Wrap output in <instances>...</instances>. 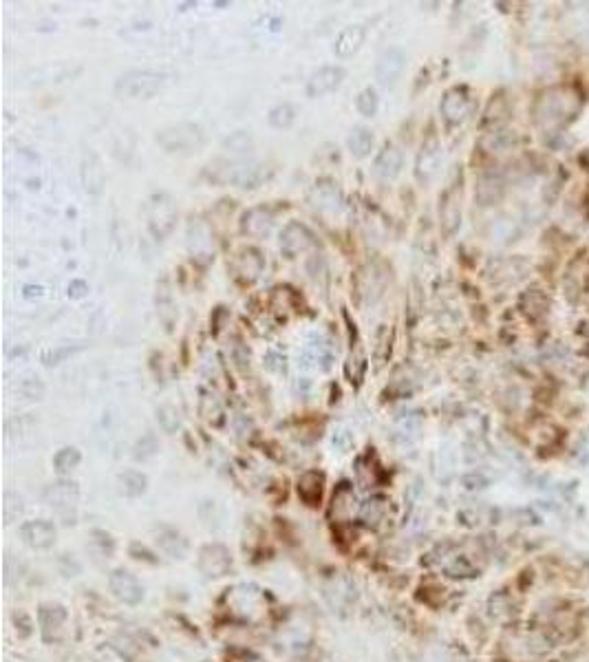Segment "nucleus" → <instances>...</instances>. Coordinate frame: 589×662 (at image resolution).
I'll return each mask as SVG.
<instances>
[{
    "mask_svg": "<svg viewBox=\"0 0 589 662\" xmlns=\"http://www.w3.org/2000/svg\"><path fill=\"white\" fill-rule=\"evenodd\" d=\"M166 84V73L159 71H128L115 82V95L122 100H150Z\"/></svg>",
    "mask_w": 589,
    "mask_h": 662,
    "instance_id": "nucleus-2",
    "label": "nucleus"
},
{
    "mask_svg": "<svg viewBox=\"0 0 589 662\" xmlns=\"http://www.w3.org/2000/svg\"><path fill=\"white\" fill-rule=\"evenodd\" d=\"M201 415L208 422H216V418L223 415V407H221L219 397L210 395V393H203V397H201Z\"/></svg>",
    "mask_w": 589,
    "mask_h": 662,
    "instance_id": "nucleus-40",
    "label": "nucleus"
},
{
    "mask_svg": "<svg viewBox=\"0 0 589 662\" xmlns=\"http://www.w3.org/2000/svg\"><path fill=\"white\" fill-rule=\"evenodd\" d=\"M485 484V479L481 477V475H468V477H464V486L466 488H470V490H477V488H483Z\"/></svg>",
    "mask_w": 589,
    "mask_h": 662,
    "instance_id": "nucleus-49",
    "label": "nucleus"
},
{
    "mask_svg": "<svg viewBox=\"0 0 589 662\" xmlns=\"http://www.w3.org/2000/svg\"><path fill=\"white\" fill-rule=\"evenodd\" d=\"M373 144H376V135L366 126H355L347 139V146H349L351 155L357 159L369 157V152L373 150Z\"/></svg>",
    "mask_w": 589,
    "mask_h": 662,
    "instance_id": "nucleus-26",
    "label": "nucleus"
},
{
    "mask_svg": "<svg viewBox=\"0 0 589 662\" xmlns=\"http://www.w3.org/2000/svg\"><path fill=\"white\" fill-rule=\"evenodd\" d=\"M402 171V152L393 144H387L373 161V175L382 181H391Z\"/></svg>",
    "mask_w": 589,
    "mask_h": 662,
    "instance_id": "nucleus-19",
    "label": "nucleus"
},
{
    "mask_svg": "<svg viewBox=\"0 0 589 662\" xmlns=\"http://www.w3.org/2000/svg\"><path fill=\"white\" fill-rule=\"evenodd\" d=\"M323 486H325V475L318 471H307L298 479V497L307 505H318L323 499Z\"/></svg>",
    "mask_w": 589,
    "mask_h": 662,
    "instance_id": "nucleus-22",
    "label": "nucleus"
},
{
    "mask_svg": "<svg viewBox=\"0 0 589 662\" xmlns=\"http://www.w3.org/2000/svg\"><path fill=\"white\" fill-rule=\"evenodd\" d=\"M265 367L272 369V371H276V373H283V371H285V358L280 356V354H270V356L265 358Z\"/></svg>",
    "mask_w": 589,
    "mask_h": 662,
    "instance_id": "nucleus-46",
    "label": "nucleus"
},
{
    "mask_svg": "<svg viewBox=\"0 0 589 662\" xmlns=\"http://www.w3.org/2000/svg\"><path fill=\"white\" fill-rule=\"evenodd\" d=\"M267 120H270V126L274 128H289L293 120H296V109H293V104L289 102H280L270 111Z\"/></svg>",
    "mask_w": 589,
    "mask_h": 662,
    "instance_id": "nucleus-34",
    "label": "nucleus"
},
{
    "mask_svg": "<svg viewBox=\"0 0 589 662\" xmlns=\"http://www.w3.org/2000/svg\"><path fill=\"white\" fill-rule=\"evenodd\" d=\"M188 245L190 252L197 254L199 258H206L212 252V239L208 235V228L203 223H195L188 228Z\"/></svg>",
    "mask_w": 589,
    "mask_h": 662,
    "instance_id": "nucleus-28",
    "label": "nucleus"
},
{
    "mask_svg": "<svg viewBox=\"0 0 589 662\" xmlns=\"http://www.w3.org/2000/svg\"><path fill=\"white\" fill-rule=\"evenodd\" d=\"M155 450H157V441H155V437H152V435H146V437L137 444V452H135V457H137V459H146V457H150V455H155Z\"/></svg>",
    "mask_w": 589,
    "mask_h": 662,
    "instance_id": "nucleus-45",
    "label": "nucleus"
},
{
    "mask_svg": "<svg viewBox=\"0 0 589 662\" xmlns=\"http://www.w3.org/2000/svg\"><path fill=\"white\" fill-rule=\"evenodd\" d=\"M384 287H387V274H384L380 267L366 265L357 271L355 290H357V296H360L364 303H376L384 294Z\"/></svg>",
    "mask_w": 589,
    "mask_h": 662,
    "instance_id": "nucleus-15",
    "label": "nucleus"
},
{
    "mask_svg": "<svg viewBox=\"0 0 589 662\" xmlns=\"http://www.w3.org/2000/svg\"><path fill=\"white\" fill-rule=\"evenodd\" d=\"M42 287L40 285H24V298H40Z\"/></svg>",
    "mask_w": 589,
    "mask_h": 662,
    "instance_id": "nucleus-50",
    "label": "nucleus"
},
{
    "mask_svg": "<svg viewBox=\"0 0 589 662\" xmlns=\"http://www.w3.org/2000/svg\"><path fill=\"white\" fill-rule=\"evenodd\" d=\"M88 292V285L84 281H73L69 285V298H82Z\"/></svg>",
    "mask_w": 589,
    "mask_h": 662,
    "instance_id": "nucleus-47",
    "label": "nucleus"
},
{
    "mask_svg": "<svg viewBox=\"0 0 589 662\" xmlns=\"http://www.w3.org/2000/svg\"><path fill=\"white\" fill-rule=\"evenodd\" d=\"M234 267H236V274H239L243 281L254 283L256 278L261 276V271H263V267H265V261H263V256H261L259 250L248 248V250H243V252L236 256Z\"/></svg>",
    "mask_w": 589,
    "mask_h": 662,
    "instance_id": "nucleus-21",
    "label": "nucleus"
},
{
    "mask_svg": "<svg viewBox=\"0 0 589 662\" xmlns=\"http://www.w3.org/2000/svg\"><path fill=\"white\" fill-rule=\"evenodd\" d=\"M316 245L314 232L302 223H289L280 232V250L287 258H293Z\"/></svg>",
    "mask_w": 589,
    "mask_h": 662,
    "instance_id": "nucleus-10",
    "label": "nucleus"
},
{
    "mask_svg": "<svg viewBox=\"0 0 589 662\" xmlns=\"http://www.w3.org/2000/svg\"><path fill=\"white\" fill-rule=\"evenodd\" d=\"M18 393L27 400H40L45 395V384L35 378H29V380H22L18 384Z\"/></svg>",
    "mask_w": 589,
    "mask_h": 662,
    "instance_id": "nucleus-43",
    "label": "nucleus"
},
{
    "mask_svg": "<svg viewBox=\"0 0 589 662\" xmlns=\"http://www.w3.org/2000/svg\"><path fill=\"white\" fill-rule=\"evenodd\" d=\"M393 352V329L387 327V324H380V329L376 333V347H373V358H376V367H384L391 358Z\"/></svg>",
    "mask_w": 589,
    "mask_h": 662,
    "instance_id": "nucleus-29",
    "label": "nucleus"
},
{
    "mask_svg": "<svg viewBox=\"0 0 589 662\" xmlns=\"http://www.w3.org/2000/svg\"><path fill=\"white\" fill-rule=\"evenodd\" d=\"M75 352H80V347H54V349L42 352L40 360L47 367H54V365H60L62 360H67L69 356H73Z\"/></svg>",
    "mask_w": 589,
    "mask_h": 662,
    "instance_id": "nucleus-39",
    "label": "nucleus"
},
{
    "mask_svg": "<svg viewBox=\"0 0 589 662\" xmlns=\"http://www.w3.org/2000/svg\"><path fill=\"white\" fill-rule=\"evenodd\" d=\"M239 188H256L263 181V171L261 166H236L234 173L229 175Z\"/></svg>",
    "mask_w": 589,
    "mask_h": 662,
    "instance_id": "nucleus-32",
    "label": "nucleus"
},
{
    "mask_svg": "<svg viewBox=\"0 0 589 662\" xmlns=\"http://www.w3.org/2000/svg\"><path fill=\"white\" fill-rule=\"evenodd\" d=\"M155 139L166 152H192L203 146L206 133H203V128L199 124L179 122V124H170L161 128Z\"/></svg>",
    "mask_w": 589,
    "mask_h": 662,
    "instance_id": "nucleus-4",
    "label": "nucleus"
},
{
    "mask_svg": "<svg viewBox=\"0 0 589 662\" xmlns=\"http://www.w3.org/2000/svg\"><path fill=\"white\" fill-rule=\"evenodd\" d=\"M272 226H274V212L265 205L250 207V210L241 216V232L254 239L267 237L272 232Z\"/></svg>",
    "mask_w": 589,
    "mask_h": 662,
    "instance_id": "nucleus-17",
    "label": "nucleus"
},
{
    "mask_svg": "<svg viewBox=\"0 0 589 662\" xmlns=\"http://www.w3.org/2000/svg\"><path fill=\"white\" fill-rule=\"evenodd\" d=\"M384 512H387V499H382V497H371L369 501H364L362 510H360L362 521H364L366 526L380 523L382 517H384Z\"/></svg>",
    "mask_w": 589,
    "mask_h": 662,
    "instance_id": "nucleus-36",
    "label": "nucleus"
},
{
    "mask_svg": "<svg viewBox=\"0 0 589 662\" xmlns=\"http://www.w3.org/2000/svg\"><path fill=\"white\" fill-rule=\"evenodd\" d=\"M344 77H347V71L338 64H327V67L318 69L316 73H312L309 82H307V95L309 97H325L331 90H336Z\"/></svg>",
    "mask_w": 589,
    "mask_h": 662,
    "instance_id": "nucleus-11",
    "label": "nucleus"
},
{
    "mask_svg": "<svg viewBox=\"0 0 589 662\" xmlns=\"http://www.w3.org/2000/svg\"><path fill=\"white\" fill-rule=\"evenodd\" d=\"M581 109V100L570 86H552L534 102V120L541 128H556L570 122Z\"/></svg>",
    "mask_w": 589,
    "mask_h": 662,
    "instance_id": "nucleus-1",
    "label": "nucleus"
},
{
    "mask_svg": "<svg viewBox=\"0 0 589 662\" xmlns=\"http://www.w3.org/2000/svg\"><path fill=\"white\" fill-rule=\"evenodd\" d=\"M506 192V179L501 173L488 171L483 173L477 181V201L479 205H494Z\"/></svg>",
    "mask_w": 589,
    "mask_h": 662,
    "instance_id": "nucleus-18",
    "label": "nucleus"
},
{
    "mask_svg": "<svg viewBox=\"0 0 589 662\" xmlns=\"http://www.w3.org/2000/svg\"><path fill=\"white\" fill-rule=\"evenodd\" d=\"M351 441H353L351 433H349V431H344V428H342V431H338V433L334 435V444H338V446H340L342 450H347V448H349V444H351Z\"/></svg>",
    "mask_w": 589,
    "mask_h": 662,
    "instance_id": "nucleus-48",
    "label": "nucleus"
},
{
    "mask_svg": "<svg viewBox=\"0 0 589 662\" xmlns=\"http://www.w3.org/2000/svg\"><path fill=\"white\" fill-rule=\"evenodd\" d=\"M470 109H472V97H470V90L466 86L448 88L442 97V104H439L442 118L448 124H462L468 118Z\"/></svg>",
    "mask_w": 589,
    "mask_h": 662,
    "instance_id": "nucleus-5",
    "label": "nucleus"
},
{
    "mask_svg": "<svg viewBox=\"0 0 589 662\" xmlns=\"http://www.w3.org/2000/svg\"><path fill=\"white\" fill-rule=\"evenodd\" d=\"M223 150L234 155V157H241V155H248L252 150V137L248 133H232L225 141H223Z\"/></svg>",
    "mask_w": 589,
    "mask_h": 662,
    "instance_id": "nucleus-37",
    "label": "nucleus"
},
{
    "mask_svg": "<svg viewBox=\"0 0 589 662\" xmlns=\"http://www.w3.org/2000/svg\"><path fill=\"white\" fill-rule=\"evenodd\" d=\"M232 567V556H229V550L221 543H210L206 548H201L199 552V569L206 576H223L229 572Z\"/></svg>",
    "mask_w": 589,
    "mask_h": 662,
    "instance_id": "nucleus-9",
    "label": "nucleus"
},
{
    "mask_svg": "<svg viewBox=\"0 0 589 662\" xmlns=\"http://www.w3.org/2000/svg\"><path fill=\"white\" fill-rule=\"evenodd\" d=\"M314 197H316V205L318 207H327V210H336L340 205V192L336 186H318L314 190Z\"/></svg>",
    "mask_w": 589,
    "mask_h": 662,
    "instance_id": "nucleus-38",
    "label": "nucleus"
},
{
    "mask_svg": "<svg viewBox=\"0 0 589 662\" xmlns=\"http://www.w3.org/2000/svg\"><path fill=\"white\" fill-rule=\"evenodd\" d=\"M157 545H159V550L163 554L170 556V559H181V556L186 554V550H188L186 539L172 528H161L157 532Z\"/></svg>",
    "mask_w": 589,
    "mask_h": 662,
    "instance_id": "nucleus-25",
    "label": "nucleus"
},
{
    "mask_svg": "<svg viewBox=\"0 0 589 662\" xmlns=\"http://www.w3.org/2000/svg\"><path fill=\"white\" fill-rule=\"evenodd\" d=\"M108 588L113 596L124 605H139L144 601V588L131 572L126 569H115L108 576Z\"/></svg>",
    "mask_w": 589,
    "mask_h": 662,
    "instance_id": "nucleus-8",
    "label": "nucleus"
},
{
    "mask_svg": "<svg viewBox=\"0 0 589 662\" xmlns=\"http://www.w3.org/2000/svg\"><path fill=\"white\" fill-rule=\"evenodd\" d=\"M419 424H421V418L417 413H408V415H402V418L395 422V428H398L400 435H415L419 431Z\"/></svg>",
    "mask_w": 589,
    "mask_h": 662,
    "instance_id": "nucleus-44",
    "label": "nucleus"
},
{
    "mask_svg": "<svg viewBox=\"0 0 589 662\" xmlns=\"http://www.w3.org/2000/svg\"><path fill=\"white\" fill-rule=\"evenodd\" d=\"M157 418H159V422H161V426L166 428L168 433H172V431H177L179 428V411L175 409V407H170V404H163L159 411H157Z\"/></svg>",
    "mask_w": 589,
    "mask_h": 662,
    "instance_id": "nucleus-42",
    "label": "nucleus"
},
{
    "mask_svg": "<svg viewBox=\"0 0 589 662\" xmlns=\"http://www.w3.org/2000/svg\"><path fill=\"white\" fill-rule=\"evenodd\" d=\"M80 462H82V455H80L78 448H75V446H64L54 455V468L60 475H67L73 468H78Z\"/></svg>",
    "mask_w": 589,
    "mask_h": 662,
    "instance_id": "nucleus-31",
    "label": "nucleus"
},
{
    "mask_svg": "<svg viewBox=\"0 0 589 662\" xmlns=\"http://www.w3.org/2000/svg\"><path fill=\"white\" fill-rule=\"evenodd\" d=\"M67 622V609L62 605H42L40 607V627L47 640L56 638Z\"/></svg>",
    "mask_w": 589,
    "mask_h": 662,
    "instance_id": "nucleus-23",
    "label": "nucleus"
},
{
    "mask_svg": "<svg viewBox=\"0 0 589 662\" xmlns=\"http://www.w3.org/2000/svg\"><path fill=\"white\" fill-rule=\"evenodd\" d=\"M406 69V54L400 47H391L382 51L376 64V80L382 86H395Z\"/></svg>",
    "mask_w": 589,
    "mask_h": 662,
    "instance_id": "nucleus-6",
    "label": "nucleus"
},
{
    "mask_svg": "<svg viewBox=\"0 0 589 662\" xmlns=\"http://www.w3.org/2000/svg\"><path fill=\"white\" fill-rule=\"evenodd\" d=\"M20 537L33 550H49L51 545L56 543L58 530L51 521L38 519V521H27V523L20 526Z\"/></svg>",
    "mask_w": 589,
    "mask_h": 662,
    "instance_id": "nucleus-16",
    "label": "nucleus"
},
{
    "mask_svg": "<svg viewBox=\"0 0 589 662\" xmlns=\"http://www.w3.org/2000/svg\"><path fill=\"white\" fill-rule=\"evenodd\" d=\"M547 305H549L547 296L541 290H536V287L526 290L519 298V307L530 320H539L541 316H545L547 314Z\"/></svg>",
    "mask_w": 589,
    "mask_h": 662,
    "instance_id": "nucleus-24",
    "label": "nucleus"
},
{
    "mask_svg": "<svg viewBox=\"0 0 589 662\" xmlns=\"http://www.w3.org/2000/svg\"><path fill=\"white\" fill-rule=\"evenodd\" d=\"M462 192H459V186H451L439 201V221H442V230L446 237H453L455 232L462 226Z\"/></svg>",
    "mask_w": 589,
    "mask_h": 662,
    "instance_id": "nucleus-12",
    "label": "nucleus"
},
{
    "mask_svg": "<svg viewBox=\"0 0 589 662\" xmlns=\"http://www.w3.org/2000/svg\"><path fill=\"white\" fill-rule=\"evenodd\" d=\"M446 574L453 578H464V576H475V567L468 563V559L464 556H457L451 563L446 565Z\"/></svg>",
    "mask_w": 589,
    "mask_h": 662,
    "instance_id": "nucleus-41",
    "label": "nucleus"
},
{
    "mask_svg": "<svg viewBox=\"0 0 589 662\" xmlns=\"http://www.w3.org/2000/svg\"><path fill=\"white\" fill-rule=\"evenodd\" d=\"M148 488V477L144 473L137 471H126L118 477V490L120 495L128 497V499H137L142 497Z\"/></svg>",
    "mask_w": 589,
    "mask_h": 662,
    "instance_id": "nucleus-27",
    "label": "nucleus"
},
{
    "mask_svg": "<svg viewBox=\"0 0 589 662\" xmlns=\"http://www.w3.org/2000/svg\"><path fill=\"white\" fill-rule=\"evenodd\" d=\"M355 109H357V113L362 115V118H376L378 109H380L378 90L373 86L362 88L360 93H357V97H355Z\"/></svg>",
    "mask_w": 589,
    "mask_h": 662,
    "instance_id": "nucleus-33",
    "label": "nucleus"
},
{
    "mask_svg": "<svg viewBox=\"0 0 589 662\" xmlns=\"http://www.w3.org/2000/svg\"><path fill=\"white\" fill-rule=\"evenodd\" d=\"M144 214L148 232L157 241H163L177 226V205L170 194L166 192L150 194L144 203Z\"/></svg>",
    "mask_w": 589,
    "mask_h": 662,
    "instance_id": "nucleus-3",
    "label": "nucleus"
},
{
    "mask_svg": "<svg viewBox=\"0 0 589 662\" xmlns=\"http://www.w3.org/2000/svg\"><path fill=\"white\" fill-rule=\"evenodd\" d=\"M80 179H82V186L88 194H102L106 186V171H104V164H102L99 155L93 152V150H86L82 155V164H80Z\"/></svg>",
    "mask_w": 589,
    "mask_h": 662,
    "instance_id": "nucleus-13",
    "label": "nucleus"
},
{
    "mask_svg": "<svg viewBox=\"0 0 589 662\" xmlns=\"http://www.w3.org/2000/svg\"><path fill=\"white\" fill-rule=\"evenodd\" d=\"M366 369H369L366 356L362 354V349L355 345V347L351 349V356H349V362H347V367H344V373H347L349 382L357 386V384H360V382L364 380V373H366Z\"/></svg>",
    "mask_w": 589,
    "mask_h": 662,
    "instance_id": "nucleus-30",
    "label": "nucleus"
},
{
    "mask_svg": "<svg viewBox=\"0 0 589 662\" xmlns=\"http://www.w3.org/2000/svg\"><path fill=\"white\" fill-rule=\"evenodd\" d=\"M45 499L47 503L54 508L58 514L62 517H69L75 505H78V499H80V490H78V484L73 482H58V484H51L45 492Z\"/></svg>",
    "mask_w": 589,
    "mask_h": 662,
    "instance_id": "nucleus-14",
    "label": "nucleus"
},
{
    "mask_svg": "<svg viewBox=\"0 0 589 662\" xmlns=\"http://www.w3.org/2000/svg\"><path fill=\"white\" fill-rule=\"evenodd\" d=\"M355 495L353 490L349 488V484H340V488L336 490L334 495V514L338 517H349L355 508Z\"/></svg>",
    "mask_w": 589,
    "mask_h": 662,
    "instance_id": "nucleus-35",
    "label": "nucleus"
},
{
    "mask_svg": "<svg viewBox=\"0 0 589 662\" xmlns=\"http://www.w3.org/2000/svg\"><path fill=\"white\" fill-rule=\"evenodd\" d=\"M442 166V146L437 137H428L424 144H421V150L415 159V177L419 184H430V181L437 177Z\"/></svg>",
    "mask_w": 589,
    "mask_h": 662,
    "instance_id": "nucleus-7",
    "label": "nucleus"
},
{
    "mask_svg": "<svg viewBox=\"0 0 589 662\" xmlns=\"http://www.w3.org/2000/svg\"><path fill=\"white\" fill-rule=\"evenodd\" d=\"M364 38H366V29L362 24H351V27H344L340 31V36L336 38V45H334V51L338 58H349L353 56L357 49L364 45Z\"/></svg>",
    "mask_w": 589,
    "mask_h": 662,
    "instance_id": "nucleus-20",
    "label": "nucleus"
}]
</instances>
